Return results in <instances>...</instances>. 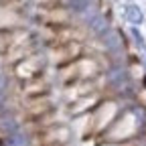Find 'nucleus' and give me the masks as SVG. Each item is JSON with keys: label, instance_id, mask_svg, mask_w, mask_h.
<instances>
[{"label": "nucleus", "instance_id": "1", "mask_svg": "<svg viewBox=\"0 0 146 146\" xmlns=\"http://www.w3.org/2000/svg\"><path fill=\"white\" fill-rule=\"evenodd\" d=\"M146 128V108L130 106L122 110L118 118L108 126V130L100 136L102 142H132Z\"/></svg>", "mask_w": 146, "mask_h": 146}, {"label": "nucleus", "instance_id": "2", "mask_svg": "<svg viewBox=\"0 0 146 146\" xmlns=\"http://www.w3.org/2000/svg\"><path fill=\"white\" fill-rule=\"evenodd\" d=\"M98 75H100V65L96 59H89V57H77L61 65L59 69V77L63 79L65 85L77 83V81H89V79H96Z\"/></svg>", "mask_w": 146, "mask_h": 146}, {"label": "nucleus", "instance_id": "3", "mask_svg": "<svg viewBox=\"0 0 146 146\" xmlns=\"http://www.w3.org/2000/svg\"><path fill=\"white\" fill-rule=\"evenodd\" d=\"M120 112H122V108H120L118 100H100V104L87 114V130L91 134L102 136L108 130V126L118 118Z\"/></svg>", "mask_w": 146, "mask_h": 146}, {"label": "nucleus", "instance_id": "4", "mask_svg": "<svg viewBox=\"0 0 146 146\" xmlns=\"http://www.w3.org/2000/svg\"><path fill=\"white\" fill-rule=\"evenodd\" d=\"M104 85L118 98H126L132 91V73L124 63L114 61L104 71Z\"/></svg>", "mask_w": 146, "mask_h": 146}, {"label": "nucleus", "instance_id": "5", "mask_svg": "<svg viewBox=\"0 0 146 146\" xmlns=\"http://www.w3.org/2000/svg\"><path fill=\"white\" fill-rule=\"evenodd\" d=\"M45 69V57L41 53H31L29 57L21 59L14 67V75L23 81H31V79H36L41 77V73Z\"/></svg>", "mask_w": 146, "mask_h": 146}, {"label": "nucleus", "instance_id": "6", "mask_svg": "<svg viewBox=\"0 0 146 146\" xmlns=\"http://www.w3.org/2000/svg\"><path fill=\"white\" fill-rule=\"evenodd\" d=\"M100 45H102V49H104V53H108L112 59H118V57H122L124 55V49H126V43H124V36H122V33L118 31V29H110L104 36H100Z\"/></svg>", "mask_w": 146, "mask_h": 146}, {"label": "nucleus", "instance_id": "7", "mask_svg": "<svg viewBox=\"0 0 146 146\" xmlns=\"http://www.w3.org/2000/svg\"><path fill=\"white\" fill-rule=\"evenodd\" d=\"M41 140H43V146H65L71 140V130L63 124H53L43 130Z\"/></svg>", "mask_w": 146, "mask_h": 146}, {"label": "nucleus", "instance_id": "8", "mask_svg": "<svg viewBox=\"0 0 146 146\" xmlns=\"http://www.w3.org/2000/svg\"><path fill=\"white\" fill-rule=\"evenodd\" d=\"M85 27V33L89 36H94V39H100V36H104L110 29H112V23H110V18L104 14V12H96V14H91L87 21L83 23Z\"/></svg>", "mask_w": 146, "mask_h": 146}, {"label": "nucleus", "instance_id": "9", "mask_svg": "<svg viewBox=\"0 0 146 146\" xmlns=\"http://www.w3.org/2000/svg\"><path fill=\"white\" fill-rule=\"evenodd\" d=\"M0 146H36V144H35V136H33L29 130H25V128H18L16 132L2 136Z\"/></svg>", "mask_w": 146, "mask_h": 146}, {"label": "nucleus", "instance_id": "10", "mask_svg": "<svg viewBox=\"0 0 146 146\" xmlns=\"http://www.w3.org/2000/svg\"><path fill=\"white\" fill-rule=\"evenodd\" d=\"M100 104V98L96 94H89V96H81L77 100H73L71 106H69V112L73 116H81V114H89L91 110Z\"/></svg>", "mask_w": 146, "mask_h": 146}, {"label": "nucleus", "instance_id": "11", "mask_svg": "<svg viewBox=\"0 0 146 146\" xmlns=\"http://www.w3.org/2000/svg\"><path fill=\"white\" fill-rule=\"evenodd\" d=\"M18 128H23L21 120H18L16 114H12L10 110H4V112H0V134L6 136V134H12L16 132Z\"/></svg>", "mask_w": 146, "mask_h": 146}, {"label": "nucleus", "instance_id": "12", "mask_svg": "<svg viewBox=\"0 0 146 146\" xmlns=\"http://www.w3.org/2000/svg\"><path fill=\"white\" fill-rule=\"evenodd\" d=\"M122 16H124V21L130 25V27H140L144 23V12L134 2H128V4L122 6Z\"/></svg>", "mask_w": 146, "mask_h": 146}, {"label": "nucleus", "instance_id": "13", "mask_svg": "<svg viewBox=\"0 0 146 146\" xmlns=\"http://www.w3.org/2000/svg\"><path fill=\"white\" fill-rule=\"evenodd\" d=\"M130 36L134 39V43L140 47V49H144L146 45H144V36L140 35V31H138V27H130Z\"/></svg>", "mask_w": 146, "mask_h": 146}, {"label": "nucleus", "instance_id": "14", "mask_svg": "<svg viewBox=\"0 0 146 146\" xmlns=\"http://www.w3.org/2000/svg\"><path fill=\"white\" fill-rule=\"evenodd\" d=\"M98 146H138V144L136 140H132V142H100Z\"/></svg>", "mask_w": 146, "mask_h": 146}, {"label": "nucleus", "instance_id": "15", "mask_svg": "<svg viewBox=\"0 0 146 146\" xmlns=\"http://www.w3.org/2000/svg\"><path fill=\"white\" fill-rule=\"evenodd\" d=\"M144 57H146V47H144Z\"/></svg>", "mask_w": 146, "mask_h": 146}]
</instances>
